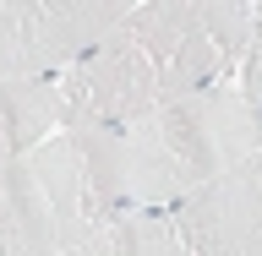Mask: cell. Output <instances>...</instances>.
Returning a JSON list of instances; mask_svg holds the SVG:
<instances>
[{"mask_svg":"<svg viewBox=\"0 0 262 256\" xmlns=\"http://www.w3.org/2000/svg\"><path fill=\"white\" fill-rule=\"evenodd\" d=\"M251 6L241 0H147L131 6L60 77V131H104L191 98L241 65Z\"/></svg>","mask_w":262,"mask_h":256,"instance_id":"cell-1","label":"cell"},{"mask_svg":"<svg viewBox=\"0 0 262 256\" xmlns=\"http://www.w3.org/2000/svg\"><path fill=\"white\" fill-rule=\"evenodd\" d=\"M77 136L88 142L93 169L120 213H169L251 153H262V109L241 98V87L219 82L126 126Z\"/></svg>","mask_w":262,"mask_h":256,"instance_id":"cell-2","label":"cell"},{"mask_svg":"<svg viewBox=\"0 0 262 256\" xmlns=\"http://www.w3.org/2000/svg\"><path fill=\"white\" fill-rule=\"evenodd\" d=\"M115 213L77 131H60L0 169V256H66Z\"/></svg>","mask_w":262,"mask_h":256,"instance_id":"cell-3","label":"cell"},{"mask_svg":"<svg viewBox=\"0 0 262 256\" xmlns=\"http://www.w3.org/2000/svg\"><path fill=\"white\" fill-rule=\"evenodd\" d=\"M131 0H0V82L66 77Z\"/></svg>","mask_w":262,"mask_h":256,"instance_id":"cell-4","label":"cell"},{"mask_svg":"<svg viewBox=\"0 0 262 256\" xmlns=\"http://www.w3.org/2000/svg\"><path fill=\"white\" fill-rule=\"evenodd\" d=\"M169 224L191 256H262V153L169 207Z\"/></svg>","mask_w":262,"mask_h":256,"instance_id":"cell-5","label":"cell"},{"mask_svg":"<svg viewBox=\"0 0 262 256\" xmlns=\"http://www.w3.org/2000/svg\"><path fill=\"white\" fill-rule=\"evenodd\" d=\"M49 126H60V77L0 82V169L49 142Z\"/></svg>","mask_w":262,"mask_h":256,"instance_id":"cell-6","label":"cell"},{"mask_svg":"<svg viewBox=\"0 0 262 256\" xmlns=\"http://www.w3.org/2000/svg\"><path fill=\"white\" fill-rule=\"evenodd\" d=\"M66 256H191L186 240L175 235L169 213H115L104 229H93L82 245H71Z\"/></svg>","mask_w":262,"mask_h":256,"instance_id":"cell-7","label":"cell"},{"mask_svg":"<svg viewBox=\"0 0 262 256\" xmlns=\"http://www.w3.org/2000/svg\"><path fill=\"white\" fill-rule=\"evenodd\" d=\"M241 98H251L262 109V6H251V38L241 55Z\"/></svg>","mask_w":262,"mask_h":256,"instance_id":"cell-8","label":"cell"}]
</instances>
